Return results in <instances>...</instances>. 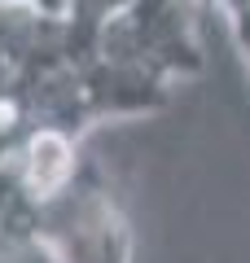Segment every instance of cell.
<instances>
[{
  "instance_id": "6da1fadb",
  "label": "cell",
  "mask_w": 250,
  "mask_h": 263,
  "mask_svg": "<svg viewBox=\"0 0 250 263\" xmlns=\"http://www.w3.org/2000/svg\"><path fill=\"white\" fill-rule=\"evenodd\" d=\"M0 241L31 246L48 263H132L136 237L123 202L93 158L75 171L62 189L0 206Z\"/></svg>"
},
{
  "instance_id": "7a4b0ae2",
  "label": "cell",
  "mask_w": 250,
  "mask_h": 263,
  "mask_svg": "<svg viewBox=\"0 0 250 263\" xmlns=\"http://www.w3.org/2000/svg\"><path fill=\"white\" fill-rule=\"evenodd\" d=\"M88 53L149 70L167 84L202 70V40L185 0H128L101 22Z\"/></svg>"
},
{
  "instance_id": "3957f363",
  "label": "cell",
  "mask_w": 250,
  "mask_h": 263,
  "mask_svg": "<svg viewBox=\"0 0 250 263\" xmlns=\"http://www.w3.org/2000/svg\"><path fill=\"white\" fill-rule=\"evenodd\" d=\"M0 263H9V246L5 241H0Z\"/></svg>"
}]
</instances>
